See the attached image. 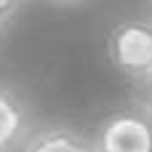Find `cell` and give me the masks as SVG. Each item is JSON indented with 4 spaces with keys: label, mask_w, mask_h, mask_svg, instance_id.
<instances>
[{
    "label": "cell",
    "mask_w": 152,
    "mask_h": 152,
    "mask_svg": "<svg viewBox=\"0 0 152 152\" xmlns=\"http://www.w3.org/2000/svg\"><path fill=\"white\" fill-rule=\"evenodd\" d=\"M27 128H29L27 104L13 88L0 86V152H8L16 144H21Z\"/></svg>",
    "instance_id": "obj_3"
},
{
    "label": "cell",
    "mask_w": 152,
    "mask_h": 152,
    "mask_svg": "<svg viewBox=\"0 0 152 152\" xmlns=\"http://www.w3.org/2000/svg\"><path fill=\"white\" fill-rule=\"evenodd\" d=\"M96 152H152V118L136 104L118 107L110 112L96 134H94Z\"/></svg>",
    "instance_id": "obj_2"
},
{
    "label": "cell",
    "mask_w": 152,
    "mask_h": 152,
    "mask_svg": "<svg viewBox=\"0 0 152 152\" xmlns=\"http://www.w3.org/2000/svg\"><path fill=\"white\" fill-rule=\"evenodd\" d=\"M107 53L123 75L142 80L152 69V13L118 21L107 35Z\"/></svg>",
    "instance_id": "obj_1"
},
{
    "label": "cell",
    "mask_w": 152,
    "mask_h": 152,
    "mask_svg": "<svg viewBox=\"0 0 152 152\" xmlns=\"http://www.w3.org/2000/svg\"><path fill=\"white\" fill-rule=\"evenodd\" d=\"M24 152H96L94 139L80 134L72 126H45L32 134L24 144Z\"/></svg>",
    "instance_id": "obj_4"
},
{
    "label": "cell",
    "mask_w": 152,
    "mask_h": 152,
    "mask_svg": "<svg viewBox=\"0 0 152 152\" xmlns=\"http://www.w3.org/2000/svg\"><path fill=\"white\" fill-rule=\"evenodd\" d=\"M19 11H21V3H16V0H0V29L8 27Z\"/></svg>",
    "instance_id": "obj_6"
},
{
    "label": "cell",
    "mask_w": 152,
    "mask_h": 152,
    "mask_svg": "<svg viewBox=\"0 0 152 152\" xmlns=\"http://www.w3.org/2000/svg\"><path fill=\"white\" fill-rule=\"evenodd\" d=\"M134 104H136L139 110H144L152 118V69L142 77V80L134 83Z\"/></svg>",
    "instance_id": "obj_5"
},
{
    "label": "cell",
    "mask_w": 152,
    "mask_h": 152,
    "mask_svg": "<svg viewBox=\"0 0 152 152\" xmlns=\"http://www.w3.org/2000/svg\"><path fill=\"white\" fill-rule=\"evenodd\" d=\"M150 13H152V8H150Z\"/></svg>",
    "instance_id": "obj_7"
}]
</instances>
